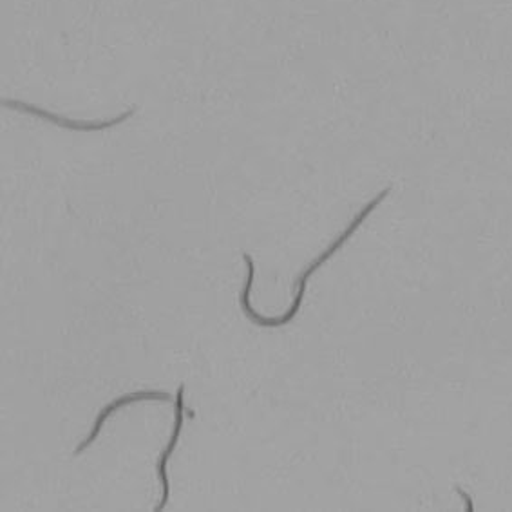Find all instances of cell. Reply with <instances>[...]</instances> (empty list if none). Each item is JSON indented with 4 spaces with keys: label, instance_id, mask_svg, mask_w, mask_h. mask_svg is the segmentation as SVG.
<instances>
[{
    "label": "cell",
    "instance_id": "1",
    "mask_svg": "<svg viewBox=\"0 0 512 512\" xmlns=\"http://www.w3.org/2000/svg\"><path fill=\"white\" fill-rule=\"evenodd\" d=\"M389 192H391V187L388 189L382 190L379 192V196H375L373 200L364 207V209L355 216V218L351 219L350 225L348 228L342 232L339 238L333 241L330 247L324 250L321 256L317 257L315 261H312L310 265L306 266V270H304L301 277L297 279V285H295V295L294 301H292V306L288 308V312L285 315H281V317H263V315H259V313L252 308V304H250V292H252V285H254V275H256V265H254V259L252 256H248L247 252L243 254V259H245V263H247V281H245V286H243V290H241V295H239V304H241V310L243 313L247 315L248 321L250 323L256 324V326H261V328H281V326H286V324L292 323L295 317H297V313L301 310V306H303L304 294H306V285H308V281H310V277H312L321 266L326 263V261H330L342 247H344V243L348 241V239L357 232V228L361 227L362 223L368 219L371 212L379 207L382 201L386 200L389 196Z\"/></svg>",
    "mask_w": 512,
    "mask_h": 512
},
{
    "label": "cell",
    "instance_id": "2",
    "mask_svg": "<svg viewBox=\"0 0 512 512\" xmlns=\"http://www.w3.org/2000/svg\"><path fill=\"white\" fill-rule=\"evenodd\" d=\"M2 105L8 107V109L20 111V113L33 114V116H37L40 120H46V122H51V124H55L57 127H62V129H67V131H76V133H98V131H107V129H113L116 125L124 124L129 118H133L134 113H136V107H131V109H127L125 113L118 114L116 118H111V120H102V122H82V120H69L66 116L51 113V111H46V109H42V107L26 104V102H20V100H10V98H6V100L2 102Z\"/></svg>",
    "mask_w": 512,
    "mask_h": 512
},
{
    "label": "cell",
    "instance_id": "3",
    "mask_svg": "<svg viewBox=\"0 0 512 512\" xmlns=\"http://www.w3.org/2000/svg\"><path fill=\"white\" fill-rule=\"evenodd\" d=\"M183 402H185V384H180L178 393H176V404H174V429H172L171 440H169L167 447L163 449L162 456H160L158 465H156L158 467V476H160V484H162V502L154 507V512H162L167 507L169 498H171V485H169V475H167V464H169L172 453H174V449H176L178 442H180L181 431H183V418L187 415Z\"/></svg>",
    "mask_w": 512,
    "mask_h": 512
},
{
    "label": "cell",
    "instance_id": "4",
    "mask_svg": "<svg viewBox=\"0 0 512 512\" xmlns=\"http://www.w3.org/2000/svg\"><path fill=\"white\" fill-rule=\"evenodd\" d=\"M143 400H163V402H169V400H172V397L169 393H165V391H136V393H127V395H122V397L114 399L111 404H107V406L98 413V417H96L95 420V426L91 429L89 437H87L80 446L76 447L73 455H82V453L86 451L87 447L95 444L96 438H98L100 431H102V427H104L105 420L111 417L114 411H118L120 408H125V406H129V404H134V402H143Z\"/></svg>",
    "mask_w": 512,
    "mask_h": 512
},
{
    "label": "cell",
    "instance_id": "5",
    "mask_svg": "<svg viewBox=\"0 0 512 512\" xmlns=\"http://www.w3.org/2000/svg\"><path fill=\"white\" fill-rule=\"evenodd\" d=\"M456 493L460 494L462 498H464L465 502V511L467 512H473L475 511V503H473V500L469 498V494L465 493V491H462L460 487H456Z\"/></svg>",
    "mask_w": 512,
    "mask_h": 512
}]
</instances>
